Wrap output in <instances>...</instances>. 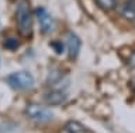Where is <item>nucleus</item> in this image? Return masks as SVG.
I'll return each mask as SVG.
<instances>
[{
    "label": "nucleus",
    "mask_w": 135,
    "mask_h": 133,
    "mask_svg": "<svg viewBox=\"0 0 135 133\" xmlns=\"http://www.w3.org/2000/svg\"><path fill=\"white\" fill-rule=\"evenodd\" d=\"M16 23L18 34L24 38H31L32 27V10L27 0H18L16 4Z\"/></svg>",
    "instance_id": "1"
},
{
    "label": "nucleus",
    "mask_w": 135,
    "mask_h": 133,
    "mask_svg": "<svg viewBox=\"0 0 135 133\" xmlns=\"http://www.w3.org/2000/svg\"><path fill=\"white\" fill-rule=\"evenodd\" d=\"M6 81L13 90L23 91V90H28L31 87H34V84H35V77L30 72H27V70H21V72H16V73L8 74Z\"/></svg>",
    "instance_id": "2"
},
{
    "label": "nucleus",
    "mask_w": 135,
    "mask_h": 133,
    "mask_svg": "<svg viewBox=\"0 0 135 133\" xmlns=\"http://www.w3.org/2000/svg\"><path fill=\"white\" fill-rule=\"evenodd\" d=\"M25 115L34 122L40 123H46L54 118L52 111L44 105H40V104H28L25 108Z\"/></svg>",
    "instance_id": "3"
},
{
    "label": "nucleus",
    "mask_w": 135,
    "mask_h": 133,
    "mask_svg": "<svg viewBox=\"0 0 135 133\" xmlns=\"http://www.w3.org/2000/svg\"><path fill=\"white\" fill-rule=\"evenodd\" d=\"M34 13H35V17L38 20V23H40V28H41L42 34H48V32H51L54 30L55 21L44 7H37Z\"/></svg>",
    "instance_id": "4"
},
{
    "label": "nucleus",
    "mask_w": 135,
    "mask_h": 133,
    "mask_svg": "<svg viewBox=\"0 0 135 133\" xmlns=\"http://www.w3.org/2000/svg\"><path fill=\"white\" fill-rule=\"evenodd\" d=\"M80 46H82V41L76 34L69 32L68 34V39H66V49H68V55L70 59H76L79 56L80 52Z\"/></svg>",
    "instance_id": "5"
},
{
    "label": "nucleus",
    "mask_w": 135,
    "mask_h": 133,
    "mask_svg": "<svg viewBox=\"0 0 135 133\" xmlns=\"http://www.w3.org/2000/svg\"><path fill=\"white\" fill-rule=\"evenodd\" d=\"M48 86L54 90H66V87L69 86V80H66L65 74L61 72H52L48 77Z\"/></svg>",
    "instance_id": "6"
},
{
    "label": "nucleus",
    "mask_w": 135,
    "mask_h": 133,
    "mask_svg": "<svg viewBox=\"0 0 135 133\" xmlns=\"http://www.w3.org/2000/svg\"><path fill=\"white\" fill-rule=\"evenodd\" d=\"M68 94L66 90H51L44 95V99L48 105H61V104L66 99Z\"/></svg>",
    "instance_id": "7"
},
{
    "label": "nucleus",
    "mask_w": 135,
    "mask_h": 133,
    "mask_svg": "<svg viewBox=\"0 0 135 133\" xmlns=\"http://www.w3.org/2000/svg\"><path fill=\"white\" fill-rule=\"evenodd\" d=\"M120 14L128 21H135V0H125L120 7Z\"/></svg>",
    "instance_id": "8"
},
{
    "label": "nucleus",
    "mask_w": 135,
    "mask_h": 133,
    "mask_svg": "<svg viewBox=\"0 0 135 133\" xmlns=\"http://www.w3.org/2000/svg\"><path fill=\"white\" fill-rule=\"evenodd\" d=\"M2 45H3L4 49L14 52V51H17V49H18V46H20V41L17 39L16 36H6V38L3 39Z\"/></svg>",
    "instance_id": "9"
},
{
    "label": "nucleus",
    "mask_w": 135,
    "mask_h": 133,
    "mask_svg": "<svg viewBox=\"0 0 135 133\" xmlns=\"http://www.w3.org/2000/svg\"><path fill=\"white\" fill-rule=\"evenodd\" d=\"M65 130L68 133H82L84 130V126L79 120H69L65 125Z\"/></svg>",
    "instance_id": "10"
},
{
    "label": "nucleus",
    "mask_w": 135,
    "mask_h": 133,
    "mask_svg": "<svg viewBox=\"0 0 135 133\" xmlns=\"http://www.w3.org/2000/svg\"><path fill=\"white\" fill-rule=\"evenodd\" d=\"M94 2L97 3V6L101 7V9L105 10V11H110V10L115 9V6H117L115 0H94Z\"/></svg>",
    "instance_id": "11"
},
{
    "label": "nucleus",
    "mask_w": 135,
    "mask_h": 133,
    "mask_svg": "<svg viewBox=\"0 0 135 133\" xmlns=\"http://www.w3.org/2000/svg\"><path fill=\"white\" fill-rule=\"evenodd\" d=\"M51 48L54 49V52L55 53H58V55H61V53L63 52V44L62 42H59V41H52V42H51Z\"/></svg>",
    "instance_id": "12"
},
{
    "label": "nucleus",
    "mask_w": 135,
    "mask_h": 133,
    "mask_svg": "<svg viewBox=\"0 0 135 133\" xmlns=\"http://www.w3.org/2000/svg\"><path fill=\"white\" fill-rule=\"evenodd\" d=\"M131 65L135 66V55H132V57H131Z\"/></svg>",
    "instance_id": "13"
}]
</instances>
